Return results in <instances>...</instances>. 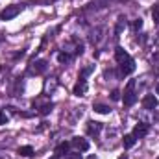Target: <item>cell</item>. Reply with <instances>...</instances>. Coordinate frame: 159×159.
Instances as JSON below:
<instances>
[{
  "instance_id": "cell-16",
  "label": "cell",
  "mask_w": 159,
  "mask_h": 159,
  "mask_svg": "<svg viewBox=\"0 0 159 159\" xmlns=\"http://www.w3.org/2000/svg\"><path fill=\"white\" fill-rule=\"evenodd\" d=\"M152 19H154L156 24H159V4H156V6L152 7Z\"/></svg>"
},
{
  "instance_id": "cell-24",
  "label": "cell",
  "mask_w": 159,
  "mask_h": 159,
  "mask_svg": "<svg viewBox=\"0 0 159 159\" xmlns=\"http://www.w3.org/2000/svg\"><path fill=\"white\" fill-rule=\"evenodd\" d=\"M87 159H96V156H89Z\"/></svg>"
},
{
  "instance_id": "cell-6",
  "label": "cell",
  "mask_w": 159,
  "mask_h": 159,
  "mask_svg": "<svg viewBox=\"0 0 159 159\" xmlns=\"http://www.w3.org/2000/svg\"><path fill=\"white\" fill-rule=\"evenodd\" d=\"M44 70H46V61H44V59L34 61L32 67H30V72H32V74H43Z\"/></svg>"
},
{
  "instance_id": "cell-3",
  "label": "cell",
  "mask_w": 159,
  "mask_h": 159,
  "mask_svg": "<svg viewBox=\"0 0 159 159\" xmlns=\"http://www.w3.org/2000/svg\"><path fill=\"white\" fill-rule=\"evenodd\" d=\"M135 70V61L131 59V57H128V59H124L122 63H120V74L122 76H128V74H131Z\"/></svg>"
},
{
  "instance_id": "cell-23",
  "label": "cell",
  "mask_w": 159,
  "mask_h": 159,
  "mask_svg": "<svg viewBox=\"0 0 159 159\" xmlns=\"http://www.w3.org/2000/svg\"><path fill=\"white\" fill-rule=\"evenodd\" d=\"M2 124H7V117H6L4 113H0V126H2Z\"/></svg>"
},
{
  "instance_id": "cell-19",
  "label": "cell",
  "mask_w": 159,
  "mask_h": 159,
  "mask_svg": "<svg viewBox=\"0 0 159 159\" xmlns=\"http://www.w3.org/2000/svg\"><path fill=\"white\" fill-rule=\"evenodd\" d=\"M93 70H94V65H89L87 69H83V70H81V76H89Z\"/></svg>"
},
{
  "instance_id": "cell-15",
  "label": "cell",
  "mask_w": 159,
  "mask_h": 159,
  "mask_svg": "<svg viewBox=\"0 0 159 159\" xmlns=\"http://www.w3.org/2000/svg\"><path fill=\"white\" fill-rule=\"evenodd\" d=\"M52 107H54V104H52V102H48V104H44V106H41V107H39V113H41V115H46V113H50V111H52Z\"/></svg>"
},
{
  "instance_id": "cell-5",
  "label": "cell",
  "mask_w": 159,
  "mask_h": 159,
  "mask_svg": "<svg viewBox=\"0 0 159 159\" xmlns=\"http://www.w3.org/2000/svg\"><path fill=\"white\" fill-rule=\"evenodd\" d=\"M148 129H150V128H148V124H144V122H139V124L133 128V137H135V139H143V137L148 133Z\"/></svg>"
},
{
  "instance_id": "cell-8",
  "label": "cell",
  "mask_w": 159,
  "mask_h": 159,
  "mask_svg": "<svg viewBox=\"0 0 159 159\" xmlns=\"http://www.w3.org/2000/svg\"><path fill=\"white\" fill-rule=\"evenodd\" d=\"M87 87H89V85H87V81L81 78L78 83L74 85V94H76V96H83V94L87 93Z\"/></svg>"
},
{
  "instance_id": "cell-26",
  "label": "cell",
  "mask_w": 159,
  "mask_h": 159,
  "mask_svg": "<svg viewBox=\"0 0 159 159\" xmlns=\"http://www.w3.org/2000/svg\"><path fill=\"white\" fill-rule=\"evenodd\" d=\"M157 72H159V70H157Z\"/></svg>"
},
{
  "instance_id": "cell-1",
  "label": "cell",
  "mask_w": 159,
  "mask_h": 159,
  "mask_svg": "<svg viewBox=\"0 0 159 159\" xmlns=\"http://www.w3.org/2000/svg\"><path fill=\"white\" fill-rule=\"evenodd\" d=\"M133 87H135V80H129L128 85H126V89H124V106H133L135 104L137 96L133 93Z\"/></svg>"
},
{
  "instance_id": "cell-11",
  "label": "cell",
  "mask_w": 159,
  "mask_h": 159,
  "mask_svg": "<svg viewBox=\"0 0 159 159\" xmlns=\"http://www.w3.org/2000/svg\"><path fill=\"white\" fill-rule=\"evenodd\" d=\"M69 148H70V143H61L56 146V156H65L69 154Z\"/></svg>"
},
{
  "instance_id": "cell-10",
  "label": "cell",
  "mask_w": 159,
  "mask_h": 159,
  "mask_svg": "<svg viewBox=\"0 0 159 159\" xmlns=\"http://www.w3.org/2000/svg\"><path fill=\"white\" fill-rule=\"evenodd\" d=\"M128 57H129V54H128L122 46H119V48L115 50V59H117L119 63H122V61H124V59H128Z\"/></svg>"
},
{
  "instance_id": "cell-20",
  "label": "cell",
  "mask_w": 159,
  "mask_h": 159,
  "mask_svg": "<svg viewBox=\"0 0 159 159\" xmlns=\"http://www.w3.org/2000/svg\"><path fill=\"white\" fill-rule=\"evenodd\" d=\"M141 28H143V20H141V19H137V20L133 22V30H141Z\"/></svg>"
},
{
  "instance_id": "cell-22",
  "label": "cell",
  "mask_w": 159,
  "mask_h": 159,
  "mask_svg": "<svg viewBox=\"0 0 159 159\" xmlns=\"http://www.w3.org/2000/svg\"><path fill=\"white\" fill-rule=\"evenodd\" d=\"M67 159H81V154H80V152H76V154H69Z\"/></svg>"
},
{
  "instance_id": "cell-7",
  "label": "cell",
  "mask_w": 159,
  "mask_h": 159,
  "mask_svg": "<svg viewBox=\"0 0 159 159\" xmlns=\"http://www.w3.org/2000/svg\"><path fill=\"white\" fill-rule=\"evenodd\" d=\"M143 106H144V109H156L157 107V98L154 94H146L143 98Z\"/></svg>"
},
{
  "instance_id": "cell-2",
  "label": "cell",
  "mask_w": 159,
  "mask_h": 159,
  "mask_svg": "<svg viewBox=\"0 0 159 159\" xmlns=\"http://www.w3.org/2000/svg\"><path fill=\"white\" fill-rule=\"evenodd\" d=\"M20 11H22V6H19V4H11V6H7V7L0 13V17H2V20H11V19H15Z\"/></svg>"
},
{
  "instance_id": "cell-13",
  "label": "cell",
  "mask_w": 159,
  "mask_h": 159,
  "mask_svg": "<svg viewBox=\"0 0 159 159\" xmlns=\"http://www.w3.org/2000/svg\"><path fill=\"white\" fill-rule=\"evenodd\" d=\"M96 113H102V115H107L111 109H109V106H104V104H94V107H93Z\"/></svg>"
},
{
  "instance_id": "cell-17",
  "label": "cell",
  "mask_w": 159,
  "mask_h": 159,
  "mask_svg": "<svg viewBox=\"0 0 159 159\" xmlns=\"http://www.w3.org/2000/svg\"><path fill=\"white\" fill-rule=\"evenodd\" d=\"M57 61L59 63H67V61H70V56L65 54V52H61V54H57Z\"/></svg>"
},
{
  "instance_id": "cell-21",
  "label": "cell",
  "mask_w": 159,
  "mask_h": 159,
  "mask_svg": "<svg viewBox=\"0 0 159 159\" xmlns=\"http://www.w3.org/2000/svg\"><path fill=\"white\" fill-rule=\"evenodd\" d=\"M111 100H115V102L120 100V93H119V91H113V93H111Z\"/></svg>"
},
{
  "instance_id": "cell-4",
  "label": "cell",
  "mask_w": 159,
  "mask_h": 159,
  "mask_svg": "<svg viewBox=\"0 0 159 159\" xmlns=\"http://www.w3.org/2000/svg\"><path fill=\"white\" fill-rule=\"evenodd\" d=\"M70 146H74L78 152H87V150H89V143H87L85 139H81V137H74V139L70 141Z\"/></svg>"
},
{
  "instance_id": "cell-9",
  "label": "cell",
  "mask_w": 159,
  "mask_h": 159,
  "mask_svg": "<svg viewBox=\"0 0 159 159\" xmlns=\"http://www.w3.org/2000/svg\"><path fill=\"white\" fill-rule=\"evenodd\" d=\"M100 129H102V122H94V120H91V122H89V126H87V131H89L91 135L100 133Z\"/></svg>"
},
{
  "instance_id": "cell-25",
  "label": "cell",
  "mask_w": 159,
  "mask_h": 159,
  "mask_svg": "<svg viewBox=\"0 0 159 159\" xmlns=\"http://www.w3.org/2000/svg\"><path fill=\"white\" fill-rule=\"evenodd\" d=\"M156 91H157V94H159V83H157V87H156Z\"/></svg>"
},
{
  "instance_id": "cell-18",
  "label": "cell",
  "mask_w": 159,
  "mask_h": 159,
  "mask_svg": "<svg viewBox=\"0 0 159 159\" xmlns=\"http://www.w3.org/2000/svg\"><path fill=\"white\" fill-rule=\"evenodd\" d=\"M126 26V22H124V19H119V24H117V30H115V34L119 35L120 32H122V28Z\"/></svg>"
},
{
  "instance_id": "cell-14",
  "label": "cell",
  "mask_w": 159,
  "mask_h": 159,
  "mask_svg": "<svg viewBox=\"0 0 159 159\" xmlns=\"http://www.w3.org/2000/svg\"><path fill=\"white\" fill-rule=\"evenodd\" d=\"M19 154L24 156V157H30V156H34V148L32 146H20L19 148Z\"/></svg>"
},
{
  "instance_id": "cell-12",
  "label": "cell",
  "mask_w": 159,
  "mask_h": 159,
  "mask_svg": "<svg viewBox=\"0 0 159 159\" xmlns=\"http://www.w3.org/2000/svg\"><path fill=\"white\" fill-rule=\"evenodd\" d=\"M135 137H133V133H128V135H124V139H122V143H124V148H131L133 144H135Z\"/></svg>"
}]
</instances>
